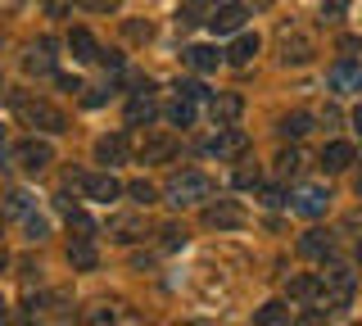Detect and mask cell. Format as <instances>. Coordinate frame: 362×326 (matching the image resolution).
I'll return each mask as SVG.
<instances>
[{
	"label": "cell",
	"mask_w": 362,
	"mask_h": 326,
	"mask_svg": "<svg viewBox=\"0 0 362 326\" xmlns=\"http://www.w3.org/2000/svg\"><path fill=\"white\" fill-rule=\"evenodd\" d=\"M127 37L132 41H150V23H127Z\"/></svg>",
	"instance_id": "39"
},
{
	"label": "cell",
	"mask_w": 362,
	"mask_h": 326,
	"mask_svg": "<svg viewBox=\"0 0 362 326\" xmlns=\"http://www.w3.org/2000/svg\"><path fill=\"white\" fill-rule=\"evenodd\" d=\"M254 54H258V37L254 32H240V37L231 41V50H226V59L231 64H254Z\"/></svg>",
	"instance_id": "22"
},
{
	"label": "cell",
	"mask_w": 362,
	"mask_h": 326,
	"mask_svg": "<svg viewBox=\"0 0 362 326\" xmlns=\"http://www.w3.org/2000/svg\"><path fill=\"white\" fill-rule=\"evenodd\" d=\"M317 54V41L308 32H281V64H308Z\"/></svg>",
	"instance_id": "9"
},
{
	"label": "cell",
	"mask_w": 362,
	"mask_h": 326,
	"mask_svg": "<svg viewBox=\"0 0 362 326\" xmlns=\"http://www.w3.org/2000/svg\"><path fill=\"white\" fill-rule=\"evenodd\" d=\"M109 235L118 245H132V240H141V235H145V227H141V218H113L109 222Z\"/></svg>",
	"instance_id": "23"
},
{
	"label": "cell",
	"mask_w": 362,
	"mask_h": 326,
	"mask_svg": "<svg viewBox=\"0 0 362 326\" xmlns=\"http://www.w3.org/2000/svg\"><path fill=\"white\" fill-rule=\"evenodd\" d=\"M354 159H358V154H354V145H349V141H331L322 150V168H326V173H344Z\"/></svg>",
	"instance_id": "19"
},
{
	"label": "cell",
	"mask_w": 362,
	"mask_h": 326,
	"mask_svg": "<svg viewBox=\"0 0 362 326\" xmlns=\"http://www.w3.org/2000/svg\"><path fill=\"white\" fill-rule=\"evenodd\" d=\"M122 159H127V136H122V132H113V136H100V141H95V163L113 168V163H122Z\"/></svg>",
	"instance_id": "17"
},
{
	"label": "cell",
	"mask_w": 362,
	"mask_h": 326,
	"mask_svg": "<svg viewBox=\"0 0 362 326\" xmlns=\"http://www.w3.org/2000/svg\"><path fill=\"white\" fill-rule=\"evenodd\" d=\"M245 150H249V132H240V127H218V136L209 141V154H213L218 163L240 159Z\"/></svg>",
	"instance_id": "6"
},
{
	"label": "cell",
	"mask_w": 362,
	"mask_h": 326,
	"mask_svg": "<svg viewBox=\"0 0 362 326\" xmlns=\"http://www.w3.org/2000/svg\"><path fill=\"white\" fill-rule=\"evenodd\" d=\"M209 5H213V0H186V14H181V23H199L195 14H204Z\"/></svg>",
	"instance_id": "34"
},
{
	"label": "cell",
	"mask_w": 362,
	"mask_h": 326,
	"mask_svg": "<svg viewBox=\"0 0 362 326\" xmlns=\"http://www.w3.org/2000/svg\"><path fill=\"white\" fill-rule=\"evenodd\" d=\"M14 159H18L23 173H32V177H37V173H45V168L54 163V145H50V141L28 136V141H18V145H14Z\"/></svg>",
	"instance_id": "4"
},
{
	"label": "cell",
	"mask_w": 362,
	"mask_h": 326,
	"mask_svg": "<svg viewBox=\"0 0 362 326\" xmlns=\"http://www.w3.org/2000/svg\"><path fill=\"white\" fill-rule=\"evenodd\" d=\"M68 263H73L77 272H95V263H100L95 235H73V245H68Z\"/></svg>",
	"instance_id": "15"
},
{
	"label": "cell",
	"mask_w": 362,
	"mask_h": 326,
	"mask_svg": "<svg viewBox=\"0 0 362 326\" xmlns=\"http://www.w3.org/2000/svg\"><path fill=\"white\" fill-rule=\"evenodd\" d=\"M64 218H68V231H77V235H95V222L86 218V209H73L64 199Z\"/></svg>",
	"instance_id": "26"
},
{
	"label": "cell",
	"mask_w": 362,
	"mask_h": 326,
	"mask_svg": "<svg viewBox=\"0 0 362 326\" xmlns=\"http://www.w3.org/2000/svg\"><path fill=\"white\" fill-rule=\"evenodd\" d=\"M173 150H177V141H173V136H163V132H150V136L136 145L141 163H163V159H173Z\"/></svg>",
	"instance_id": "14"
},
{
	"label": "cell",
	"mask_w": 362,
	"mask_h": 326,
	"mask_svg": "<svg viewBox=\"0 0 362 326\" xmlns=\"http://www.w3.org/2000/svg\"><path fill=\"white\" fill-rule=\"evenodd\" d=\"M281 136H286V141H299L303 136V132H313V118L308 114H290V118H281Z\"/></svg>",
	"instance_id": "27"
},
{
	"label": "cell",
	"mask_w": 362,
	"mask_h": 326,
	"mask_svg": "<svg viewBox=\"0 0 362 326\" xmlns=\"http://www.w3.org/2000/svg\"><path fill=\"white\" fill-rule=\"evenodd\" d=\"M50 41H37V46H32L28 50V59H23V69H28V73H50Z\"/></svg>",
	"instance_id": "24"
},
{
	"label": "cell",
	"mask_w": 362,
	"mask_h": 326,
	"mask_svg": "<svg viewBox=\"0 0 362 326\" xmlns=\"http://www.w3.org/2000/svg\"><path fill=\"white\" fill-rule=\"evenodd\" d=\"M240 114H245V100L235 95V91H222V95H213V100H209V118L218 122V127H231V122L240 118Z\"/></svg>",
	"instance_id": "12"
},
{
	"label": "cell",
	"mask_w": 362,
	"mask_h": 326,
	"mask_svg": "<svg viewBox=\"0 0 362 326\" xmlns=\"http://www.w3.org/2000/svg\"><path fill=\"white\" fill-rule=\"evenodd\" d=\"M77 5H86L90 14H109V9H118L122 0H77Z\"/></svg>",
	"instance_id": "36"
},
{
	"label": "cell",
	"mask_w": 362,
	"mask_h": 326,
	"mask_svg": "<svg viewBox=\"0 0 362 326\" xmlns=\"http://www.w3.org/2000/svg\"><path fill=\"white\" fill-rule=\"evenodd\" d=\"M122 190H127V186H122L113 173H95V177H86V182H82V195L95 199V204H113Z\"/></svg>",
	"instance_id": "11"
},
{
	"label": "cell",
	"mask_w": 362,
	"mask_h": 326,
	"mask_svg": "<svg viewBox=\"0 0 362 326\" xmlns=\"http://www.w3.org/2000/svg\"><path fill=\"white\" fill-rule=\"evenodd\" d=\"M326 82H331L335 95H349V91H362V64L354 54H344V59L331 64V73H326Z\"/></svg>",
	"instance_id": "7"
},
{
	"label": "cell",
	"mask_w": 362,
	"mask_h": 326,
	"mask_svg": "<svg viewBox=\"0 0 362 326\" xmlns=\"http://www.w3.org/2000/svg\"><path fill=\"white\" fill-rule=\"evenodd\" d=\"M339 50H344V54H358L362 41H358V37H339Z\"/></svg>",
	"instance_id": "41"
},
{
	"label": "cell",
	"mask_w": 362,
	"mask_h": 326,
	"mask_svg": "<svg viewBox=\"0 0 362 326\" xmlns=\"http://www.w3.org/2000/svg\"><path fill=\"white\" fill-rule=\"evenodd\" d=\"M354 132H358V136H362V105L354 109Z\"/></svg>",
	"instance_id": "43"
},
{
	"label": "cell",
	"mask_w": 362,
	"mask_h": 326,
	"mask_svg": "<svg viewBox=\"0 0 362 326\" xmlns=\"http://www.w3.org/2000/svg\"><path fill=\"white\" fill-rule=\"evenodd\" d=\"M5 267H9V258H5V250H0V272H5Z\"/></svg>",
	"instance_id": "47"
},
{
	"label": "cell",
	"mask_w": 362,
	"mask_h": 326,
	"mask_svg": "<svg viewBox=\"0 0 362 326\" xmlns=\"http://www.w3.org/2000/svg\"><path fill=\"white\" fill-rule=\"evenodd\" d=\"M5 213L28 218V213H32V195H28V190H9V195H5Z\"/></svg>",
	"instance_id": "29"
},
{
	"label": "cell",
	"mask_w": 362,
	"mask_h": 326,
	"mask_svg": "<svg viewBox=\"0 0 362 326\" xmlns=\"http://www.w3.org/2000/svg\"><path fill=\"white\" fill-rule=\"evenodd\" d=\"M204 199H213V182L204 173H177L168 182V204L190 209V204H204Z\"/></svg>",
	"instance_id": "3"
},
{
	"label": "cell",
	"mask_w": 362,
	"mask_h": 326,
	"mask_svg": "<svg viewBox=\"0 0 362 326\" xmlns=\"http://www.w3.org/2000/svg\"><path fill=\"white\" fill-rule=\"evenodd\" d=\"M150 91H154V86H150ZM150 91H136L127 100V127H150V122L158 118V105H154Z\"/></svg>",
	"instance_id": "13"
},
{
	"label": "cell",
	"mask_w": 362,
	"mask_h": 326,
	"mask_svg": "<svg viewBox=\"0 0 362 326\" xmlns=\"http://www.w3.org/2000/svg\"><path fill=\"white\" fill-rule=\"evenodd\" d=\"M322 295V276H308V272H299L290 281V299L294 303H308V299H317Z\"/></svg>",
	"instance_id": "21"
},
{
	"label": "cell",
	"mask_w": 362,
	"mask_h": 326,
	"mask_svg": "<svg viewBox=\"0 0 362 326\" xmlns=\"http://www.w3.org/2000/svg\"><path fill=\"white\" fill-rule=\"evenodd\" d=\"M245 28V5H213L209 9V32L213 37H231Z\"/></svg>",
	"instance_id": "10"
},
{
	"label": "cell",
	"mask_w": 362,
	"mask_h": 326,
	"mask_svg": "<svg viewBox=\"0 0 362 326\" xmlns=\"http://www.w3.org/2000/svg\"><path fill=\"white\" fill-rule=\"evenodd\" d=\"M68 50H73V59H77V64L100 59V46H95V37H90L86 28H73V32H68Z\"/></svg>",
	"instance_id": "20"
},
{
	"label": "cell",
	"mask_w": 362,
	"mask_h": 326,
	"mask_svg": "<svg viewBox=\"0 0 362 326\" xmlns=\"http://www.w3.org/2000/svg\"><path fill=\"white\" fill-rule=\"evenodd\" d=\"M23 231H28V240L37 245V240H45V235H50V222H45L41 213H28V218H23Z\"/></svg>",
	"instance_id": "31"
},
{
	"label": "cell",
	"mask_w": 362,
	"mask_h": 326,
	"mask_svg": "<svg viewBox=\"0 0 362 326\" xmlns=\"http://www.w3.org/2000/svg\"><path fill=\"white\" fill-rule=\"evenodd\" d=\"M263 5H272V0H245V9H263Z\"/></svg>",
	"instance_id": "45"
},
{
	"label": "cell",
	"mask_w": 362,
	"mask_h": 326,
	"mask_svg": "<svg viewBox=\"0 0 362 326\" xmlns=\"http://www.w3.org/2000/svg\"><path fill=\"white\" fill-rule=\"evenodd\" d=\"M0 168H5V127H0Z\"/></svg>",
	"instance_id": "46"
},
{
	"label": "cell",
	"mask_w": 362,
	"mask_h": 326,
	"mask_svg": "<svg viewBox=\"0 0 362 326\" xmlns=\"http://www.w3.org/2000/svg\"><path fill=\"white\" fill-rule=\"evenodd\" d=\"M59 86H64V91H82V82H77V77H68V73H59Z\"/></svg>",
	"instance_id": "42"
},
{
	"label": "cell",
	"mask_w": 362,
	"mask_h": 326,
	"mask_svg": "<svg viewBox=\"0 0 362 326\" xmlns=\"http://www.w3.org/2000/svg\"><path fill=\"white\" fill-rule=\"evenodd\" d=\"M181 59H186V69H195V73H213V69L226 59V54H222L218 46H190Z\"/></svg>",
	"instance_id": "18"
},
{
	"label": "cell",
	"mask_w": 362,
	"mask_h": 326,
	"mask_svg": "<svg viewBox=\"0 0 362 326\" xmlns=\"http://www.w3.org/2000/svg\"><path fill=\"white\" fill-rule=\"evenodd\" d=\"M41 9H45L50 18H64L68 9H73V0H41Z\"/></svg>",
	"instance_id": "35"
},
{
	"label": "cell",
	"mask_w": 362,
	"mask_h": 326,
	"mask_svg": "<svg viewBox=\"0 0 362 326\" xmlns=\"http://www.w3.org/2000/svg\"><path fill=\"white\" fill-rule=\"evenodd\" d=\"M331 250H335V235L322 231V227H313V231L299 235V254L303 258H331Z\"/></svg>",
	"instance_id": "16"
},
{
	"label": "cell",
	"mask_w": 362,
	"mask_h": 326,
	"mask_svg": "<svg viewBox=\"0 0 362 326\" xmlns=\"http://www.w3.org/2000/svg\"><path fill=\"white\" fill-rule=\"evenodd\" d=\"M9 105H14V114L28 122V127L37 132H50V136H59V132H68V118L64 109H54L50 100H37V95H23V91H9Z\"/></svg>",
	"instance_id": "1"
},
{
	"label": "cell",
	"mask_w": 362,
	"mask_h": 326,
	"mask_svg": "<svg viewBox=\"0 0 362 326\" xmlns=\"http://www.w3.org/2000/svg\"><path fill=\"white\" fill-rule=\"evenodd\" d=\"M254 322H290V308L286 303H263V308L254 313Z\"/></svg>",
	"instance_id": "32"
},
{
	"label": "cell",
	"mask_w": 362,
	"mask_h": 326,
	"mask_svg": "<svg viewBox=\"0 0 362 326\" xmlns=\"http://www.w3.org/2000/svg\"><path fill=\"white\" fill-rule=\"evenodd\" d=\"M326 209H331V190H326V186L290 190V213H299V218H322Z\"/></svg>",
	"instance_id": "5"
},
{
	"label": "cell",
	"mask_w": 362,
	"mask_h": 326,
	"mask_svg": "<svg viewBox=\"0 0 362 326\" xmlns=\"http://www.w3.org/2000/svg\"><path fill=\"white\" fill-rule=\"evenodd\" d=\"M204 222H209L213 231H240L245 227V209L235 204V199H218V204L204 209Z\"/></svg>",
	"instance_id": "8"
},
{
	"label": "cell",
	"mask_w": 362,
	"mask_h": 326,
	"mask_svg": "<svg viewBox=\"0 0 362 326\" xmlns=\"http://www.w3.org/2000/svg\"><path fill=\"white\" fill-rule=\"evenodd\" d=\"M5 313H9V303H5V299H0V322H5Z\"/></svg>",
	"instance_id": "48"
},
{
	"label": "cell",
	"mask_w": 362,
	"mask_h": 326,
	"mask_svg": "<svg viewBox=\"0 0 362 326\" xmlns=\"http://www.w3.org/2000/svg\"><path fill=\"white\" fill-rule=\"evenodd\" d=\"M168 118H173L177 127H190V122H195V100H190V95H177L173 105H168Z\"/></svg>",
	"instance_id": "25"
},
{
	"label": "cell",
	"mask_w": 362,
	"mask_h": 326,
	"mask_svg": "<svg viewBox=\"0 0 362 326\" xmlns=\"http://www.w3.org/2000/svg\"><path fill=\"white\" fill-rule=\"evenodd\" d=\"M158 235H163V245H168V250H177V245H186V231H173V227H163Z\"/></svg>",
	"instance_id": "38"
},
{
	"label": "cell",
	"mask_w": 362,
	"mask_h": 326,
	"mask_svg": "<svg viewBox=\"0 0 362 326\" xmlns=\"http://www.w3.org/2000/svg\"><path fill=\"white\" fill-rule=\"evenodd\" d=\"M127 195H132V199H136V204H141V209L158 204V190H154L150 182H145V177H141V182H132V186H127Z\"/></svg>",
	"instance_id": "30"
},
{
	"label": "cell",
	"mask_w": 362,
	"mask_h": 326,
	"mask_svg": "<svg viewBox=\"0 0 362 326\" xmlns=\"http://www.w3.org/2000/svg\"><path fill=\"white\" fill-rule=\"evenodd\" d=\"M354 290H358V276H354V267H344V263H331L322 272V313H339V308H349V299H354Z\"/></svg>",
	"instance_id": "2"
},
{
	"label": "cell",
	"mask_w": 362,
	"mask_h": 326,
	"mask_svg": "<svg viewBox=\"0 0 362 326\" xmlns=\"http://www.w3.org/2000/svg\"><path fill=\"white\" fill-rule=\"evenodd\" d=\"M358 263H362V240H358Z\"/></svg>",
	"instance_id": "49"
},
{
	"label": "cell",
	"mask_w": 362,
	"mask_h": 326,
	"mask_svg": "<svg viewBox=\"0 0 362 326\" xmlns=\"http://www.w3.org/2000/svg\"><path fill=\"white\" fill-rule=\"evenodd\" d=\"M354 195L362 199V168H358V177H354Z\"/></svg>",
	"instance_id": "44"
},
{
	"label": "cell",
	"mask_w": 362,
	"mask_h": 326,
	"mask_svg": "<svg viewBox=\"0 0 362 326\" xmlns=\"http://www.w3.org/2000/svg\"><path fill=\"white\" fill-rule=\"evenodd\" d=\"M177 95H190V100H199V95H204V86H199V82H177Z\"/></svg>",
	"instance_id": "40"
},
{
	"label": "cell",
	"mask_w": 362,
	"mask_h": 326,
	"mask_svg": "<svg viewBox=\"0 0 362 326\" xmlns=\"http://www.w3.org/2000/svg\"><path fill=\"white\" fill-rule=\"evenodd\" d=\"M303 163H308V159H303V150H281V154H276V173H281V177H299Z\"/></svg>",
	"instance_id": "28"
},
{
	"label": "cell",
	"mask_w": 362,
	"mask_h": 326,
	"mask_svg": "<svg viewBox=\"0 0 362 326\" xmlns=\"http://www.w3.org/2000/svg\"><path fill=\"white\" fill-rule=\"evenodd\" d=\"M263 204H272V209H276V204H290V195L281 186H272V190H263Z\"/></svg>",
	"instance_id": "37"
},
{
	"label": "cell",
	"mask_w": 362,
	"mask_h": 326,
	"mask_svg": "<svg viewBox=\"0 0 362 326\" xmlns=\"http://www.w3.org/2000/svg\"><path fill=\"white\" fill-rule=\"evenodd\" d=\"M235 186H240V190H258V186H263V173H258V163L254 168H240V173H235Z\"/></svg>",
	"instance_id": "33"
}]
</instances>
